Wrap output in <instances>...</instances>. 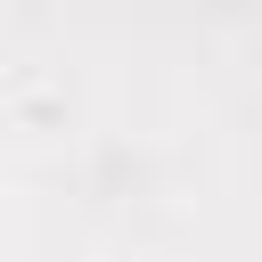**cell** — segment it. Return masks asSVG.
I'll list each match as a JSON object with an SVG mask.
<instances>
[{
	"mask_svg": "<svg viewBox=\"0 0 262 262\" xmlns=\"http://www.w3.org/2000/svg\"><path fill=\"white\" fill-rule=\"evenodd\" d=\"M49 115H57V98H41V90H25V98H16V123H25V131H33V123H49Z\"/></svg>",
	"mask_w": 262,
	"mask_h": 262,
	"instance_id": "6da1fadb",
	"label": "cell"
}]
</instances>
